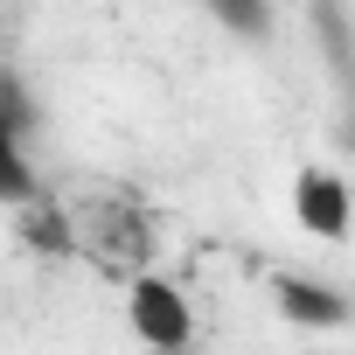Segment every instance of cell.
<instances>
[{
	"instance_id": "obj_5",
	"label": "cell",
	"mask_w": 355,
	"mask_h": 355,
	"mask_svg": "<svg viewBox=\"0 0 355 355\" xmlns=\"http://www.w3.org/2000/svg\"><path fill=\"white\" fill-rule=\"evenodd\" d=\"M202 8H209L216 28L237 35V42H265V35H272V0H202Z\"/></svg>"
},
{
	"instance_id": "obj_4",
	"label": "cell",
	"mask_w": 355,
	"mask_h": 355,
	"mask_svg": "<svg viewBox=\"0 0 355 355\" xmlns=\"http://www.w3.org/2000/svg\"><path fill=\"white\" fill-rule=\"evenodd\" d=\"M0 202H35V167H28V153H21V125L0 112Z\"/></svg>"
},
{
	"instance_id": "obj_1",
	"label": "cell",
	"mask_w": 355,
	"mask_h": 355,
	"mask_svg": "<svg viewBox=\"0 0 355 355\" xmlns=\"http://www.w3.org/2000/svg\"><path fill=\"white\" fill-rule=\"evenodd\" d=\"M125 320H132V334H139L153 355H182V348L196 341L189 293L174 286V279H153V272H139V279L125 286Z\"/></svg>"
},
{
	"instance_id": "obj_6",
	"label": "cell",
	"mask_w": 355,
	"mask_h": 355,
	"mask_svg": "<svg viewBox=\"0 0 355 355\" xmlns=\"http://www.w3.org/2000/svg\"><path fill=\"white\" fill-rule=\"evenodd\" d=\"M21 237H28L35 251H49V258H70V251H77V244H70V223H63L56 202H42V196L21 202Z\"/></svg>"
},
{
	"instance_id": "obj_2",
	"label": "cell",
	"mask_w": 355,
	"mask_h": 355,
	"mask_svg": "<svg viewBox=\"0 0 355 355\" xmlns=\"http://www.w3.org/2000/svg\"><path fill=\"white\" fill-rule=\"evenodd\" d=\"M293 223L320 244H341L355 230V196H348V182L334 167H300L293 174Z\"/></svg>"
},
{
	"instance_id": "obj_3",
	"label": "cell",
	"mask_w": 355,
	"mask_h": 355,
	"mask_svg": "<svg viewBox=\"0 0 355 355\" xmlns=\"http://www.w3.org/2000/svg\"><path fill=\"white\" fill-rule=\"evenodd\" d=\"M272 306H279V320L313 327V334L348 327V293H334V286H320V279H300V272H279V279H272Z\"/></svg>"
}]
</instances>
